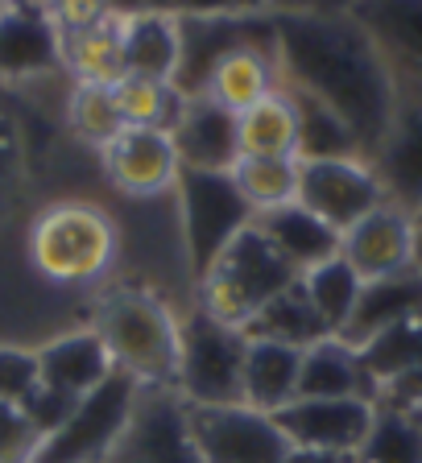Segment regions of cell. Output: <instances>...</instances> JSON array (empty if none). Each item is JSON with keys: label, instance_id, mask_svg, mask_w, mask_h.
Segmentation results:
<instances>
[{"label": "cell", "instance_id": "ac0fdd59", "mask_svg": "<svg viewBox=\"0 0 422 463\" xmlns=\"http://www.w3.org/2000/svg\"><path fill=\"white\" fill-rule=\"evenodd\" d=\"M38 373H42V389L67 397V402H79V397L104 385L116 373V364L96 327H75L38 347Z\"/></svg>", "mask_w": 422, "mask_h": 463}, {"label": "cell", "instance_id": "d6986e66", "mask_svg": "<svg viewBox=\"0 0 422 463\" xmlns=\"http://www.w3.org/2000/svg\"><path fill=\"white\" fill-rule=\"evenodd\" d=\"M373 170L394 207L422 212V96H398L394 128L377 149Z\"/></svg>", "mask_w": 422, "mask_h": 463}, {"label": "cell", "instance_id": "d4e9b609", "mask_svg": "<svg viewBox=\"0 0 422 463\" xmlns=\"http://www.w3.org/2000/svg\"><path fill=\"white\" fill-rule=\"evenodd\" d=\"M253 223L265 232L269 244H273L298 273H307V269H315V265H323V260L340 257V232L327 228L319 215H311L302 203H286L278 212L257 215Z\"/></svg>", "mask_w": 422, "mask_h": 463}, {"label": "cell", "instance_id": "6da1fadb", "mask_svg": "<svg viewBox=\"0 0 422 463\" xmlns=\"http://www.w3.org/2000/svg\"><path fill=\"white\" fill-rule=\"evenodd\" d=\"M282 87L319 99L344 120L373 162L398 116V83L377 42L348 9H269Z\"/></svg>", "mask_w": 422, "mask_h": 463}, {"label": "cell", "instance_id": "7402d4cb", "mask_svg": "<svg viewBox=\"0 0 422 463\" xmlns=\"http://www.w3.org/2000/svg\"><path fill=\"white\" fill-rule=\"evenodd\" d=\"M178 50H183V38H178V17L174 13H149V17L120 21V67H125V75L174 83Z\"/></svg>", "mask_w": 422, "mask_h": 463}, {"label": "cell", "instance_id": "44dd1931", "mask_svg": "<svg viewBox=\"0 0 422 463\" xmlns=\"http://www.w3.org/2000/svg\"><path fill=\"white\" fill-rule=\"evenodd\" d=\"M298 368H302L298 347L273 344V339H249L245 373H240V402L261 414H278L282 405L298 397Z\"/></svg>", "mask_w": 422, "mask_h": 463}, {"label": "cell", "instance_id": "7bdbcfd3", "mask_svg": "<svg viewBox=\"0 0 422 463\" xmlns=\"http://www.w3.org/2000/svg\"><path fill=\"white\" fill-rule=\"evenodd\" d=\"M418 273H422V232H418Z\"/></svg>", "mask_w": 422, "mask_h": 463}, {"label": "cell", "instance_id": "8d00e7d4", "mask_svg": "<svg viewBox=\"0 0 422 463\" xmlns=\"http://www.w3.org/2000/svg\"><path fill=\"white\" fill-rule=\"evenodd\" d=\"M38 385V347H0V402L25 405Z\"/></svg>", "mask_w": 422, "mask_h": 463}, {"label": "cell", "instance_id": "e0dca14e", "mask_svg": "<svg viewBox=\"0 0 422 463\" xmlns=\"http://www.w3.org/2000/svg\"><path fill=\"white\" fill-rule=\"evenodd\" d=\"M178 162L191 170H232L240 162V125L207 96H187L170 125Z\"/></svg>", "mask_w": 422, "mask_h": 463}, {"label": "cell", "instance_id": "d590c367", "mask_svg": "<svg viewBox=\"0 0 422 463\" xmlns=\"http://www.w3.org/2000/svg\"><path fill=\"white\" fill-rule=\"evenodd\" d=\"M46 434L13 402H0V463H34Z\"/></svg>", "mask_w": 422, "mask_h": 463}, {"label": "cell", "instance_id": "836d02e7", "mask_svg": "<svg viewBox=\"0 0 422 463\" xmlns=\"http://www.w3.org/2000/svg\"><path fill=\"white\" fill-rule=\"evenodd\" d=\"M352 463H422V414L377 405L373 430Z\"/></svg>", "mask_w": 422, "mask_h": 463}, {"label": "cell", "instance_id": "b9f144b4", "mask_svg": "<svg viewBox=\"0 0 422 463\" xmlns=\"http://www.w3.org/2000/svg\"><path fill=\"white\" fill-rule=\"evenodd\" d=\"M269 9H323V0H269Z\"/></svg>", "mask_w": 422, "mask_h": 463}, {"label": "cell", "instance_id": "9c48e42d", "mask_svg": "<svg viewBox=\"0 0 422 463\" xmlns=\"http://www.w3.org/2000/svg\"><path fill=\"white\" fill-rule=\"evenodd\" d=\"M298 203L344 236L389 194L369 157H298Z\"/></svg>", "mask_w": 422, "mask_h": 463}, {"label": "cell", "instance_id": "f6af8a7d", "mask_svg": "<svg viewBox=\"0 0 422 463\" xmlns=\"http://www.w3.org/2000/svg\"><path fill=\"white\" fill-rule=\"evenodd\" d=\"M414 223H418V232H422V212H418V215H414Z\"/></svg>", "mask_w": 422, "mask_h": 463}, {"label": "cell", "instance_id": "3957f363", "mask_svg": "<svg viewBox=\"0 0 422 463\" xmlns=\"http://www.w3.org/2000/svg\"><path fill=\"white\" fill-rule=\"evenodd\" d=\"M29 265L54 286H96L120 257V223L87 199L50 203L29 223Z\"/></svg>", "mask_w": 422, "mask_h": 463}, {"label": "cell", "instance_id": "1f68e13d", "mask_svg": "<svg viewBox=\"0 0 422 463\" xmlns=\"http://www.w3.org/2000/svg\"><path fill=\"white\" fill-rule=\"evenodd\" d=\"M67 128L79 137V141L91 145L96 154L125 133L129 125H125V116H120V108H116L112 83H71Z\"/></svg>", "mask_w": 422, "mask_h": 463}, {"label": "cell", "instance_id": "83f0119b", "mask_svg": "<svg viewBox=\"0 0 422 463\" xmlns=\"http://www.w3.org/2000/svg\"><path fill=\"white\" fill-rule=\"evenodd\" d=\"M245 335L249 339H273V344H290V347H298V352H307L311 344L327 339L331 331H327L323 318L315 315L302 281H294V286L282 289L278 298L253 318L249 327H245Z\"/></svg>", "mask_w": 422, "mask_h": 463}, {"label": "cell", "instance_id": "8fae6325", "mask_svg": "<svg viewBox=\"0 0 422 463\" xmlns=\"http://www.w3.org/2000/svg\"><path fill=\"white\" fill-rule=\"evenodd\" d=\"M178 75L174 87L183 96H199L211 67L228 50L249 46V42H273V21L269 9H245V13H183L178 17Z\"/></svg>", "mask_w": 422, "mask_h": 463}, {"label": "cell", "instance_id": "52a82bcc", "mask_svg": "<svg viewBox=\"0 0 422 463\" xmlns=\"http://www.w3.org/2000/svg\"><path fill=\"white\" fill-rule=\"evenodd\" d=\"M249 335L207 318L199 307L183 315V352H178V385L183 405H236L240 373H245Z\"/></svg>", "mask_w": 422, "mask_h": 463}, {"label": "cell", "instance_id": "e575fe53", "mask_svg": "<svg viewBox=\"0 0 422 463\" xmlns=\"http://www.w3.org/2000/svg\"><path fill=\"white\" fill-rule=\"evenodd\" d=\"M290 96L298 104V157H360L352 133L331 108H323L302 91H290Z\"/></svg>", "mask_w": 422, "mask_h": 463}, {"label": "cell", "instance_id": "ffe728a7", "mask_svg": "<svg viewBox=\"0 0 422 463\" xmlns=\"http://www.w3.org/2000/svg\"><path fill=\"white\" fill-rule=\"evenodd\" d=\"M278 87H282V75H278V58H273V42H249V46L228 50L211 67L199 96L216 99L232 116H240L249 112L253 104H261L269 91H278Z\"/></svg>", "mask_w": 422, "mask_h": 463}, {"label": "cell", "instance_id": "2e32d148", "mask_svg": "<svg viewBox=\"0 0 422 463\" xmlns=\"http://www.w3.org/2000/svg\"><path fill=\"white\" fill-rule=\"evenodd\" d=\"M108 463H203L187 434L183 402L166 389H145L133 426Z\"/></svg>", "mask_w": 422, "mask_h": 463}, {"label": "cell", "instance_id": "7a4b0ae2", "mask_svg": "<svg viewBox=\"0 0 422 463\" xmlns=\"http://www.w3.org/2000/svg\"><path fill=\"white\" fill-rule=\"evenodd\" d=\"M108 344L116 373L133 376L141 389L178 385V352H183V315L145 286H116L100 298L96 323Z\"/></svg>", "mask_w": 422, "mask_h": 463}, {"label": "cell", "instance_id": "603a6c76", "mask_svg": "<svg viewBox=\"0 0 422 463\" xmlns=\"http://www.w3.org/2000/svg\"><path fill=\"white\" fill-rule=\"evenodd\" d=\"M414 310H422V273H394L381 281H365L356 310L348 318V327L340 331V339H348L352 347H365L373 335H381L385 327H394L402 318H410Z\"/></svg>", "mask_w": 422, "mask_h": 463}, {"label": "cell", "instance_id": "9a60e30c", "mask_svg": "<svg viewBox=\"0 0 422 463\" xmlns=\"http://www.w3.org/2000/svg\"><path fill=\"white\" fill-rule=\"evenodd\" d=\"M348 13L389 62L398 96H422V0H352Z\"/></svg>", "mask_w": 422, "mask_h": 463}, {"label": "cell", "instance_id": "74e56055", "mask_svg": "<svg viewBox=\"0 0 422 463\" xmlns=\"http://www.w3.org/2000/svg\"><path fill=\"white\" fill-rule=\"evenodd\" d=\"M42 9L50 13L58 33H75V29H87V25H96V21L112 17L104 9V0H42Z\"/></svg>", "mask_w": 422, "mask_h": 463}, {"label": "cell", "instance_id": "4dcf8cb0", "mask_svg": "<svg viewBox=\"0 0 422 463\" xmlns=\"http://www.w3.org/2000/svg\"><path fill=\"white\" fill-rule=\"evenodd\" d=\"M356 352L365 360V373L373 381V397H377V389L385 381H394V376L422 364V310H414L410 318H402L394 327H385L381 335H373L365 347H356Z\"/></svg>", "mask_w": 422, "mask_h": 463}, {"label": "cell", "instance_id": "ee69618b", "mask_svg": "<svg viewBox=\"0 0 422 463\" xmlns=\"http://www.w3.org/2000/svg\"><path fill=\"white\" fill-rule=\"evenodd\" d=\"M249 5H257V9H269V0H249Z\"/></svg>", "mask_w": 422, "mask_h": 463}, {"label": "cell", "instance_id": "5bb4252c", "mask_svg": "<svg viewBox=\"0 0 422 463\" xmlns=\"http://www.w3.org/2000/svg\"><path fill=\"white\" fill-rule=\"evenodd\" d=\"M62 71V33L42 0L0 5V83H29Z\"/></svg>", "mask_w": 422, "mask_h": 463}, {"label": "cell", "instance_id": "60d3db41", "mask_svg": "<svg viewBox=\"0 0 422 463\" xmlns=\"http://www.w3.org/2000/svg\"><path fill=\"white\" fill-rule=\"evenodd\" d=\"M104 9L120 21L125 17H149V13H174V17H178L183 0H104Z\"/></svg>", "mask_w": 422, "mask_h": 463}, {"label": "cell", "instance_id": "484cf974", "mask_svg": "<svg viewBox=\"0 0 422 463\" xmlns=\"http://www.w3.org/2000/svg\"><path fill=\"white\" fill-rule=\"evenodd\" d=\"M236 125H240V154L298 157V104L286 87L269 91L249 112H240Z\"/></svg>", "mask_w": 422, "mask_h": 463}, {"label": "cell", "instance_id": "277c9868", "mask_svg": "<svg viewBox=\"0 0 422 463\" xmlns=\"http://www.w3.org/2000/svg\"><path fill=\"white\" fill-rule=\"evenodd\" d=\"M294 281H298V269L269 244V236L257 223H249L195 278V307L207 318L224 323V327L245 331Z\"/></svg>", "mask_w": 422, "mask_h": 463}, {"label": "cell", "instance_id": "7c38bea8", "mask_svg": "<svg viewBox=\"0 0 422 463\" xmlns=\"http://www.w3.org/2000/svg\"><path fill=\"white\" fill-rule=\"evenodd\" d=\"M340 257L360 281H381L418 269V223L410 212L385 203L340 236Z\"/></svg>", "mask_w": 422, "mask_h": 463}, {"label": "cell", "instance_id": "d6a6232c", "mask_svg": "<svg viewBox=\"0 0 422 463\" xmlns=\"http://www.w3.org/2000/svg\"><path fill=\"white\" fill-rule=\"evenodd\" d=\"M112 96L129 128H166V133H170L174 116L187 99L174 83H158V79L141 75H120L112 83Z\"/></svg>", "mask_w": 422, "mask_h": 463}, {"label": "cell", "instance_id": "5b68a950", "mask_svg": "<svg viewBox=\"0 0 422 463\" xmlns=\"http://www.w3.org/2000/svg\"><path fill=\"white\" fill-rule=\"evenodd\" d=\"M145 389L133 376L112 373L100 389L79 397L67 418L42 439V451L34 463H108L120 439L129 434Z\"/></svg>", "mask_w": 422, "mask_h": 463}, {"label": "cell", "instance_id": "bcb514c9", "mask_svg": "<svg viewBox=\"0 0 422 463\" xmlns=\"http://www.w3.org/2000/svg\"><path fill=\"white\" fill-rule=\"evenodd\" d=\"M0 5H5V0H0Z\"/></svg>", "mask_w": 422, "mask_h": 463}, {"label": "cell", "instance_id": "f35d334b", "mask_svg": "<svg viewBox=\"0 0 422 463\" xmlns=\"http://www.w3.org/2000/svg\"><path fill=\"white\" fill-rule=\"evenodd\" d=\"M373 402L389 405V410H406V414H422V364L394 376V381H385Z\"/></svg>", "mask_w": 422, "mask_h": 463}, {"label": "cell", "instance_id": "ba28073f", "mask_svg": "<svg viewBox=\"0 0 422 463\" xmlns=\"http://www.w3.org/2000/svg\"><path fill=\"white\" fill-rule=\"evenodd\" d=\"M187 434L203 463H290L294 447L273 422L253 405H183Z\"/></svg>", "mask_w": 422, "mask_h": 463}, {"label": "cell", "instance_id": "f1b7e54d", "mask_svg": "<svg viewBox=\"0 0 422 463\" xmlns=\"http://www.w3.org/2000/svg\"><path fill=\"white\" fill-rule=\"evenodd\" d=\"M232 183L253 207V215L278 212L286 203H298V157H249L240 154L232 165Z\"/></svg>", "mask_w": 422, "mask_h": 463}, {"label": "cell", "instance_id": "30bf717a", "mask_svg": "<svg viewBox=\"0 0 422 463\" xmlns=\"http://www.w3.org/2000/svg\"><path fill=\"white\" fill-rule=\"evenodd\" d=\"M377 418L373 397H294L282 405L273 422L290 439L294 451H319L352 459L360 443L369 439Z\"/></svg>", "mask_w": 422, "mask_h": 463}, {"label": "cell", "instance_id": "f546056e", "mask_svg": "<svg viewBox=\"0 0 422 463\" xmlns=\"http://www.w3.org/2000/svg\"><path fill=\"white\" fill-rule=\"evenodd\" d=\"M298 281H302V289H307L315 315L323 318V327L331 331V335H340V331L348 327V318H352L356 298H360L365 281L356 278V269L344 257H331V260H323V265H315V269L298 273Z\"/></svg>", "mask_w": 422, "mask_h": 463}, {"label": "cell", "instance_id": "ab89813d", "mask_svg": "<svg viewBox=\"0 0 422 463\" xmlns=\"http://www.w3.org/2000/svg\"><path fill=\"white\" fill-rule=\"evenodd\" d=\"M21 157V137H17V120L9 116V108L0 104V191H5V183H9L13 165H17Z\"/></svg>", "mask_w": 422, "mask_h": 463}, {"label": "cell", "instance_id": "4fadbf2b", "mask_svg": "<svg viewBox=\"0 0 422 463\" xmlns=\"http://www.w3.org/2000/svg\"><path fill=\"white\" fill-rule=\"evenodd\" d=\"M100 170L129 199H158L174 194L183 162L166 128H125L112 145L100 149Z\"/></svg>", "mask_w": 422, "mask_h": 463}, {"label": "cell", "instance_id": "4316f807", "mask_svg": "<svg viewBox=\"0 0 422 463\" xmlns=\"http://www.w3.org/2000/svg\"><path fill=\"white\" fill-rule=\"evenodd\" d=\"M62 71L75 83H116L120 67V17H104L96 25L62 33Z\"/></svg>", "mask_w": 422, "mask_h": 463}, {"label": "cell", "instance_id": "cb8c5ba5", "mask_svg": "<svg viewBox=\"0 0 422 463\" xmlns=\"http://www.w3.org/2000/svg\"><path fill=\"white\" fill-rule=\"evenodd\" d=\"M298 397H373L360 352L340 335L311 344L298 368Z\"/></svg>", "mask_w": 422, "mask_h": 463}, {"label": "cell", "instance_id": "8992f818", "mask_svg": "<svg viewBox=\"0 0 422 463\" xmlns=\"http://www.w3.org/2000/svg\"><path fill=\"white\" fill-rule=\"evenodd\" d=\"M178 223H183V252L191 273L199 278L211 260L224 252V244L240 228H249L257 215L245 203V194L232 183V170H191L183 165L178 183Z\"/></svg>", "mask_w": 422, "mask_h": 463}]
</instances>
